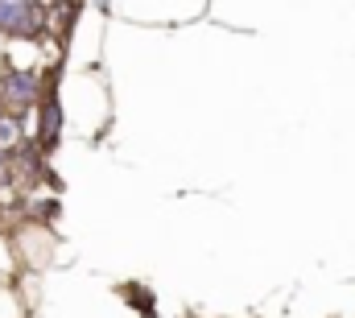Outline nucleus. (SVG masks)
<instances>
[{"label": "nucleus", "instance_id": "nucleus-3", "mask_svg": "<svg viewBox=\"0 0 355 318\" xmlns=\"http://www.w3.org/2000/svg\"><path fill=\"white\" fill-rule=\"evenodd\" d=\"M124 298H128V306H132L141 318L157 315V298H153V290H145V285H128V290H124Z\"/></svg>", "mask_w": 355, "mask_h": 318}, {"label": "nucleus", "instance_id": "nucleus-1", "mask_svg": "<svg viewBox=\"0 0 355 318\" xmlns=\"http://www.w3.org/2000/svg\"><path fill=\"white\" fill-rule=\"evenodd\" d=\"M42 99V75L29 67H4L0 71V108L4 112H29Z\"/></svg>", "mask_w": 355, "mask_h": 318}, {"label": "nucleus", "instance_id": "nucleus-2", "mask_svg": "<svg viewBox=\"0 0 355 318\" xmlns=\"http://www.w3.org/2000/svg\"><path fill=\"white\" fill-rule=\"evenodd\" d=\"M42 8L33 0H0V33L4 37H29L37 33Z\"/></svg>", "mask_w": 355, "mask_h": 318}]
</instances>
